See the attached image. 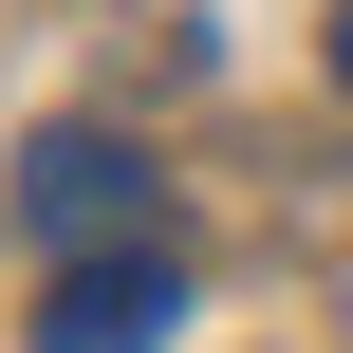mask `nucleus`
Returning a JSON list of instances; mask_svg holds the SVG:
<instances>
[{"label": "nucleus", "mask_w": 353, "mask_h": 353, "mask_svg": "<svg viewBox=\"0 0 353 353\" xmlns=\"http://www.w3.org/2000/svg\"><path fill=\"white\" fill-rule=\"evenodd\" d=\"M19 242H56V261L149 242V149H130V130H37V149H19Z\"/></svg>", "instance_id": "f257e3e1"}, {"label": "nucleus", "mask_w": 353, "mask_h": 353, "mask_svg": "<svg viewBox=\"0 0 353 353\" xmlns=\"http://www.w3.org/2000/svg\"><path fill=\"white\" fill-rule=\"evenodd\" d=\"M168 335H186V261L168 242H93L37 298V353H168Z\"/></svg>", "instance_id": "f03ea898"}, {"label": "nucleus", "mask_w": 353, "mask_h": 353, "mask_svg": "<svg viewBox=\"0 0 353 353\" xmlns=\"http://www.w3.org/2000/svg\"><path fill=\"white\" fill-rule=\"evenodd\" d=\"M335 93H353V0H335Z\"/></svg>", "instance_id": "7ed1b4c3"}]
</instances>
